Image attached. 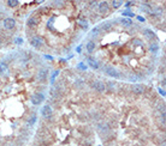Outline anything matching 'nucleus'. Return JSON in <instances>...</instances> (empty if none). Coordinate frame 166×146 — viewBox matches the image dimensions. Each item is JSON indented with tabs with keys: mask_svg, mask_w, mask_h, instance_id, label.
Listing matches in <instances>:
<instances>
[{
	"mask_svg": "<svg viewBox=\"0 0 166 146\" xmlns=\"http://www.w3.org/2000/svg\"><path fill=\"white\" fill-rule=\"evenodd\" d=\"M104 73H105L107 77H110V78H112V79L123 78V73L119 69H117L114 66H105V67H104Z\"/></svg>",
	"mask_w": 166,
	"mask_h": 146,
	"instance_id": "f257e3e1",
	"label": "nucleus"
},
{
	"mask_svg": "<svg viewBox=\"0 0 166 146\" xmlns=\"http://www.w3.org/2000/svg\"><path fill=\"white\" fill-rule=\"evenodd\" d=\"M90 88L93 90L98 91V92H105V91L107 90L106 89V83H104L101 80H93L90 83Z\"/></svg>",
	"mask_w": 166,
	"mask_h": 146,
	"instance_id": "f03ea898",
	"label": "nucleus"
},
{
	"mask_svg": "<svg viewBox=\"0 0 166 146\" xmlns=\"http://www.w3.org/2000/svg\"><path fill=\"white\" fill-rule=\"evenodd\" d=\"M96 128H98V132H99V134L101 136H107V135H110L112 133L110 124H98Z\"/></svg>",
	"mask_w": 166,
	"mask_h": 146,
	"instance_id": "7ed1b4c3",
	"label": "nucleus"
},
{
	"mask_svg": "<svg viewBox=\"0 0 166 146\" xmlns=\"http://www.w3.org/2000/svg\"><path fill=\"white\" fill-rule=\"evenodd\" d=\"M130 89H131V92H133L134 95H136V96H141V95H143L144 92H146V85H144V84L137 83V84H133Z\"/></svg>",
	"mask_w": 166,
	"mask_h": 146,
	"instance_id": "20e7f679",
	"label": "nucleus"
},
{
	"mask_svg": "<svg viewBox=\"0 0 166 146\" xmlns=\"http://www.w3.org/2000/svg\"><path fill=\"white\" fill-rule=\"evenodd\" d=\"M44 101H45V95L41 93V92H36V93L32 95V97H30V102L33 103L34 105H40L41 103H44Z\"/></svg>",
	"mask_w": 166,
	"mask_h": 146,
	"instance_id": "39448f33",
	"label": "nucleus"
},
{
	"mask_svg": "<svg viewBox=\"0 0 166 146\" xmlns=\"http://www.w3.org/2000/svg\"><path fill=\"white\" fill-rule=\"evenodd\" d=\"M48 76H49V71H48V68L41 67L39 71H37V73H36V79H37L39 81H45V80H47Z\"/></svg>",
	"mask_w": 166,
	"mask_h": 146,
	"instance_id": "423d86ee",
	"label": "nucleus"
},
{
	"mask_svg": "<svg viewBox=\"0 0 166 146\" xmlns=\"http://www.w3.org/2000/svg\"><path fill=\"white\" fill-rule=\"evenodd\" d=\"M30 45L36 49H40V48L44 47V40H42L41 36H33L30 38Z\"/></svg>",
	"mask_w": 166,
	"mask_h": 146,
	"instance_id": "0eeeda50",
	"label": "nucleus"
},
{
	"mask_svg": "<svg viewBox=\"0 0 166 146\" xmlns=\"http://www.w3.org/2000/svg\"><path fill=\"white\" fill-rule=\"evenodd\" d=\"M110 4L107 2V1H101L98 4V12H99L100 14H102V16H105V14H107L109 12H110Z\"/></svg>",
	"mask_w": 166,
	"mask_h": 146,
	"instance_id": "6e6552de",
	"label": "nucleus"
},
{
	"mask_svg": "<svg viewBox=\"0 0 166 146\" xmlns=\"http://www.w3.org/2000/svg\"><path fill=\"white\" fill-rule=\"evenodd\" d=\"M2 26L6 30H13L16 28V21H15V18H11V17L5 18L2 21Z\"/></svg>",
	"mask_w": 166,
	"mask_h": 146,
	"instance_id": "1a4fd4ad",
	"label": "nucleus"
},
{
	"mask_svg": "<svg viewBox=\"0 0 166 146\" xmlns=\"http://www.w3.org/2000/svg\"><path fill=\"white\" fill-rule=\"evenodd\" d=\"M41 115L44 116L45 119H51L52 115H53V109H52V107H51L49 104L44 105L42 109H41Z\"/></svg>",
	"mask_w": 166,
	"mask_h": 146,
	"instance_id": "9d476101",
	"label": "nucleus"
},
{
	"mask_svg": "<svg viewBox=\"0 0 166 146\" xmlns=\"http://www.w3.org/2000/svg\"><path fill=\"white\" fill-rule=\"evenodd\" d=\"M87 65H88L90 68H93V69H99L100 68L99 61L95 60L93 56H88V57H87Z\"/></svg>",
	"mask_w": 166,
	"mask_h": 146,
	"instance_id": "9b49d317",
	"label": "nucleus"
},
{
	"mask_svg": "<svg viewBox=\"0 0 166 146\" xmlns=\"http://www.w3.org/2000/svg\"><path fill=\"white\" fill-rule=\"evenodd\" d=\"M143 36L147 38V40H149V41H154L155 38H156V36L155 34L153 33V30H151V29H143Z\"/></svg>",
	"mask_w": 166,
	"mask_h": 146,
	"instance_id": "f8f14e48",
	"label": "nucleus"
},
{
	"mask_svg": "<svg viewBox=\"0 0 166 146\" xmlns=\"http://www.w3.org/2000/svg\"><path fill=\"white\" fill-rule=\"evenodd\" d=\"M37 24H39V19H37L36 17H30V18L27 21V26H28V28H32V29L36 28Z\"/></svg>",
	"mask_w": 166,
	"mask_h": 146,
	"instance_id": "ddd939ff",
	"label": "nucleus"
},
{
	"mask_svg": "<svg viewBox=\"0 0 166 146\" xmlns=\"http://www.w3.org/2000/svg\"><path fill=\"white\" fill-rule=\"evenodd\" d=\"M95 49H96V43H95L94 41H88V42L86 43V50H87L88 53L95 52Z\"/></svg>",
	"mask_w": 166,
	"mask_h": 146,
	"instance_id": "4468645a",
	"label": "nucleus"
},
{
	"mask_svg": "<svg viewBox=\"0 0 166 146\" xmlns=\"http://www.w3.org/2000/svg\"><path fill=\"white\" fill-rule=\"evenodd\" d=\"M100 28V30H105V31H109V30H111L112 28H113V23L112 22H104L101 25L99 26Z\"/></svg>",
	"mask_w": 166,
	"mask_h": 146,
	"instance_id": "2eb2a0df",
	"label": "nucleus"
},
{
	"mask_svg": "<svg viewBox=\"0 0 166 146\" xmlns=\"http://www.w3.org/2000/svg\"><path fill=\"white\" fill-rule=\"evenodd\" d=\"M36 121H37V116H36V114H32V115L28 117V120H27V124H28L29 127H33L34 124H36Z\"/></svg>",
	"mask_w": 166,
	"mask_h": 146,
	"instance_id": "dca6fc26",
	"label": "nucleus"
},
{
	"mask_svg": "<svg viewBox=\"0 0 166 146\" xmlns=\"http://www.w3.org/2000/svg\"><path fill=\"white\" fill-rule=\"evenodd\" d=\"M77 24H78V26H81L82 29H88V26H89V24H88V21L86 19V18H79L77 21Z\"/></svg>",
	"mask_w": 166,
	"mask_h": 146,
	"instance_id": "f3484780",
	"label": "nucleus"
},
{
	"mask_svg": "<svg viewBox=\"0 0 166 146\" xmlns=\"http://www.w3.org/2000/svg\"><path fill=\"white\" fill-rule=\"evenodd\" d=\"M124 5V2H123L122 0H112L110 4V6H112L114 10H117V9H119L121 6Z\"/></svg>",
	"mask_w": 166,
	"mask_h": 146,
	"instance_id": "a211bd4d",
	"label": "nucleus"
},
{
	"mask_svg": "<svg viewBox=\"0 0 166 146\" xmlns=\"http://www.w3.org/2000/svg\"><path fill=\"white\" fill-rule=\"evenodd\" d=\"M119 23L122 24L123 26H131L133 25V21L130 18H121Z\"/></svg>",
	"mask_w": 166,
	"mask_h": 146,
	"instance_id": "6ab92c4d",
	"label": "nucleus"
},
{
	"mask_svg": "<svg viewBox=\"0 0 166 146\" xmlns=\"http://www.w3.org/2000/svg\"><path fill=\"white\" fill-rule=\"evenodd\" d=\"M149 52H152V53H158L159 52V45L156 42H151L149 43Z\"/></svg>",
	"mask_w": 166,
	"mask_h": 146,
	"instance_id": "aec40b11",
	"label": "nucleus"
},
{
	"mask_svg": "<svg viewBox=\"0 0 166 146\" xmlns=\"http://www.w3.org/2000/svg\"><path fill=\"white\" fill-rule=\"evenodd\" d=\"M6 5H7L9 7H12V9H13V7H17V6L19 5V1H18V0H7V1H6Z\"/></svg>",
	"mask_w": 166,
	"mask_h": 146,
	"instance_id": "412c9836",
	"label": "nucleus"
},
{
	"mask_svg": "<svg viewBox=\"0 0 166 146\" xmlns=\"http://www.w3.org/2000/svg\"><path fill=\"white\" fill-rule=\"evenodd\" d=\"M7 68H9V65H7L5 61H1V62H0V74L5 73V72L7 71Z\"/></svg>",
	"mask_w": 166,
	"mask_h": 146,
	"instance_id": "4be33fe9",
	"label": "nucleus"
},
{
	"mask_svg": "<svg viewBox=\"0 0 166 146\" xmlns=\"http://www.w3.org/2000/svg\"><path fill=\"white\" fill-rule=\"evenodd\" d=\"M130 10H131V9H126V11L123 12V16H124V18H130V19H131L134 16H135V14H134V12H131Z\"/></svg>",
	"mask_w": 166,
	"mask_h": 146,
	"instance_id": "5701e85b",
	"label": "nucleus"
},
{
	"mask_svg": "<svg viewBox=\"0 0 166 146\" xmlns=\"http://www.w3.org/2000/svg\"><path fill=\"white\" fill-rule=\"evenodd\" d=\"M106 89H110L111 91L116 90L117 89V84L114 81H109V83H106Z\"/></svg>",
	"mask_w": 166,
	"mask_h": 146,
	"instance_id": "b1692460",
	"label": "nucleus"
},
{
	"mask_svg": "<svg viewBox=\"0 0 166 146\" xmlns=\"http://www.w3.org/2000/svg\"><path fill=\"white\" fill-rule=\"evenodd\" d=\"M141 9H142L144 12H148V13H151V12H152V10H153V9H152V6H151L149 4H142Z\"/></svg>",
	"mask_w": 166,
	"mask_h": 146,
	"instance_id": "393cba45",
	"label": "nucleus"
},
{
	"mask_svg": "<svg viewBox=\"0 0 166 146\" xmlns=\"http://www.w3.org/2000/svg\"><path fill=\"white\" fill-rule=\"evenodd\" d=\"M75 88H77V89H81V88H83L84 86V81L82 80V79H77L76 81H75Z\"/></svg>",
	"mask_w": 166,
	"mask_h": 146,
	"instance_id": "a878e982",
	"label": "nucleus"
},
{
	"mask_svg": "<svg viewBox=\"0 0 166 146\" xmlns=\"http://www.w3.org/2000/svg\"><path fill=\"white\" fill-rule=\"evenodd\" d=\"M100 33H101L100 28H99V26H95V28H94V29H93V30L90 31V35H92V36H95V37H96V36H99V35H100Z\"/></svg>",
	"mask_w": 166,
	"mask_h": 146,
	"instance_id": "bb28decb",
	"label": "nucleus"
},
{
	"mask_svg": "<svg viewBox=\"0 0 166 146\" xmlns=\"http://www.w3.org/2000/svg\"><path fill=\"white\" fill-rule=\"evenodd\" d=\"M98 1H90L89 2V6H90V10L92 11H95V10H98Z\"/></svg>",
	"mask_w": 166,
	"mask_h": 146,
	"instance_id": "cd10ccee",
	"label": "nucleus"
},
{
	"mask_svg": "<svg viewBox=\"0 0 166 146\" xmlns=\"http://www.w3.org/2000/svg\"><path fill=\"white\" fill-rule=\"evenodd\" d=\"M78 68L82 69V71H86V69L88 68V66H87L86 62H79V64H78Z\"/></svg>",
	"mask_w": 166,
	"mask_h": 146,
	"instance_id": "c85d7f7f",
	"label": "nucleus"
},
{
	"mask_svg": "<svg viewBox=\"0 0 166 146\" xmlns=\"http://www.w3.org/2000/svg\"><path fill=\"white\" fill-rule=\"evenodd\" d=\"M133 43H134V45H140V47L143 45V42H142L141 40H138V38H135L133 41Z\"/></svg>",
	"mask_w": 166,
	"mask_h": 146,
	"instance_id": "c756f323",
	"label": "nucleus"
},
{
	"mask_svg": "<svg viewBox=\"0 0 166 146\" xmlns=\"http://www.w3.org/2000/svg\"><path fill=\"white\" fill-rule=\"evenodd\" d=\"M137 19H138L140 22H144V21H146L144 17H142V16H137Z\"/></svg>",
	"mask_w": 166,
	"mask_h": 146,
	"instance_id": "7c9ffc66",
	"label": "nucleus"
},
{
	"mask_svg": "<svg viewBox=\"0 0 166 146\" xmlns=\"http://www.w3.org/2000/svg\"><path fill=\"white\" fill-rule=\"evenodd\" d=\"M124 5L129 7V6H131V5H135V2H134V1H130V2H126V4H124Z\"/></svg>",
	"mask_w": 166,
	"mask_h": 146,
	"instance_id": "2f4dec72",
	"label": "nucleus"
},
{
	"mask_svg": "<svg viewBox=\"0 0 166 146\" xmlns=\"http://www.w3.org/2000/svg\"><path fill=\"white\" fill-rule=\"evenodd\" d=\"M22 42H23V41L21 40V38H19V40H16V43H19V45H21Z\"/></svg>",
	"mask_w": 166,
	"mask_h": 146,
	"instance_id": "473e14b6",
	"label": "nucleus"
},
{
	"mask_svg": "<svg viewBox=\"0 0 166 146\" xmlns=\"http://www.w3.org/2000/svg\"><path fill=\"white\" fill-rule=\"evenodd\" d=\"M0 47H1V38H0Z\"/></svg>",
	"mask_w": 166,
	"mask_h": 146,
	"instance_id": "72a5a7b5",
	"label": "nucleus"
},
{
	"mask_svg": "<svg viewBox=\"0 0 166 146\" xmlns=\"http://www.w3.org/2000/svg\"><path fill=\"white\" fill-rule=\"evenodd\" d=\"M160 146H165V144H161V145H160Z\"/></svg>",
	"mask_w": 166,
	"mask_h": 146,
	"instance_id": "f704fd0d",
	"label": "nucleus"
}]
</instances>
